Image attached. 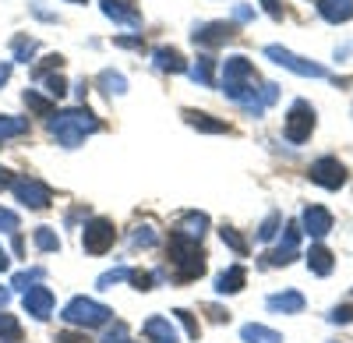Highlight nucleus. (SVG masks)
Here are the masks:
<instances>
[{
	"label": "nucleus",
	"instance_id": "obj_33",
	"mask_svg": "<svg viewBox=\"0 0 353 343\" xmlns=\"http://www.w3.org/2000/svg\"><path fill=\"white\" fill-rule=\"evenodd\" d=\"M176 319L184 322V329H188V336H191V340H198V336H201V326L194 322V315H191V311H184V308H181V311H176Z\"/></svg>",
	"mask_w": 353,
	"mask_h": 343
},
{
	"label": "nucleus",
	"instance_id": "obj_18",
	"mask_svg": "<svg viewBox=\"0 0 353 343\" xmlns=\"http://www.w3.org/2000/svg\"><path fill=\"white\" fill-rule=\"evenodd\" d=\"M307 266H311L318 276H325V273H332V255H329L325 248H311V255H307Z\"/></svg>",
	"mask_w": 353,
	"mask_h": 343
},
{
	"label": "nucleus",
	"instance_id": "obj_32",
	"mask_svg": "<svg viewBox=\"0 0 353 343\" xmlns=\"http://www.w3.org/2000/svg\"><path fill=\"white\" fill-rule=\"evenodd\" d=\"M131 244H134V248H149V244H156L152 226H138V231H134V237H131Z\"/></svg>",
	"mask_w": 353,
	"mask_h": 343
},
{
	"label": "nucleus",
	"instance_id": "obj_16",
	"mask_svg": "<svg viewBox=\"0 0 353 343\" xmlns=\"http://www.w3.org/2000/svg\"><path fill=\"white\" fill-rule=\"evenodd\" d=\"M205 219L201 213H188V219H184V226H176V234H184V237H191V241H198L201 234H205Z\"/></svg>",
	"mask_w": 353,
	"mask_h": 343
},
{
	"label": "nucleus",
	"instance_id": "obj_19",
	"mask_svg": "<svg viewBox=\"0 0 353 343\" xmlns=\"http://www.w3.org/2000/svg\"><path fill=\"white\" fill-rule=\"evenodd\" d=\"M0 340L8 343H21V326L14 315H8V311H0Z\"/></svg>",
	"mask_w": 353,
	"mask_h": 343
},
{
	"label": "nucleus",
	"instance_id": "obj_14",
	"mask_svg": "<svg viewBox=\"0 0 353 343\" xmlns=\"http://www.w3.org/2000/svg\"><path fill=\"white\" fill-rule=\"evenodd\" d=\"M156 68L159 71H188V64H184V57L176 53V50H156Z\"/></svg>",
	"mask_w": 353,
	"mask_h": 343
},
{
	"label": "nucleus",
	"instance_id": "obj_4",
	"mask_svg": "<svg viewBox=\"0 0 353 343\" xmlns=\"http://www.w3.org/2000/svg\"><path fill=\"white\" fill-rule=\"evenodd\" d=\"M113 241H117V231H113V223L103 219V216H96L92 223L85 226V234H81V248L88 255H106L113 248Z\"/></svg>",
	"mask_w": 353,
	"mask_h": 343
},
{
	"label": "nucleus",
	"instance_id": "obj_22",
	"mask_svg": "<svg viewBox=\"0 0 353 343\" xmlns=\"http://www.w3.org/2000/svg\"><path fill=\"white\" fill-rule=\"evenodd\" d=\"M212 57H198V64L191 68V78L194 81H201V85H212Z\"/></svg>",
	"mask_w": 353,
	"mask_h": 343
},
{
	"label": "nucleus",
	"instance_id": "obj_35",
	"mask_svg": "<svg viewBox=\"0 0 353 343\" xmlns=\"http://www.w3.org/2000/svg\"><path fill=\"white\" fill-rule=\"evenodd\" d=\"M43 81H46V92H50V96H64V92H68V81H64L61 75H50V78H43Z\"/></svg>",
	"mask_w": 353,
	"mask_h": 343
},
{
	"label": "nucleus",
	"instance_id": "obj_9",
	"mask_svg": "<svg viewBox=\"0 0 353 343\" xmlns=\"http://www.w3.org/2000/svg\"><path fill=\"white\" fill-rule=\"evenodd\" d=\"M145 336H149V343H181V340H176L173 322L163 319V315H152L149 322H145Z\"/></svg>",
	"mask_w": 353,
	"mask_h": 343
},
{
	"label": "nucleus",
	"instance_id": "obj_1",
	"mask_svg": "<svg viewBox=\"0 0 353 343\" xmlns=\"http://www.w3.org/2000/svg\"><path fill=\"white\" fill-rule=\"evenodd\" d=\"M166 255H170V266H173V280L176 283H191L205 273V251L198 248V241L184 237V234H170V244H166Z\"/></svg>",
	"mask_w": 353,
	"mask_h": 343
},
{
	"label": "nucleus",
	"instance_id": "obj_41",
	"mask_svg": "<svg viewBox=\"0 0 353 343\" xmlns=\"http://www.w3.org/2000/svg\"><path fill=\"white\" fill-rule=\"evenodd\" d=\"M8 75H11V64H4V68H0V85L8 81Z\"/></svg>",
	"mask_w": 353,
	"mask_h": 343
},
{
	"label": "nucleus",
	"instance_id": "obj_2",
	"mask_svg": "<svg viewBox=\"0 0 353 343\" xmlns=\"http://www.w3.org/2000/svg\"><path fill=\"white\" fill-rule=\"evenodd\" d=\"M96 128H99V121H96L88 110H68V113H57V117L50 121L53 138L61 141V146H68V149H74L78 141H81L85 135H92Z\"/></svg>",
	"mask_w": 353,
	"mask_h": 343
},
{
	"label": "nucleus",
	"instance_id": "obj_5",
	"mask_svg": "<svg viewBox=\"0 0 353 343\" xmlns=\"http://www.w3.org/2000/svg\"><path fill=\"white\" fill-rule=\"evenodd\" d=\"M11 188H14V195H18V202L32 206V209H46L50 198H53V191H50L43 181H36V177H18V181H11Z\"/></svg>",
	"mask_w": 353,
	"mask_h": 343
},
{
	"label": "nucleus",
	"instance_id": "obj_38",
	"mask_svg": "<svg viewBox=\"0 0 353 343\" xmlns=\"http://www.w3.org/2000/svg\"><path fill=\"white\" fill-rule=\"evenodd\" d=\"M276 223H279V216H269V219H265V226H261V231H258V234H261L265 241H269V237L276 234Z\"/></svg>",
	"mask_w": 353,
	"mask_h": 343
},
{
	"label": "nucleus",
	"instance_id": "obj_6",
	"mask_svg": "<svg viewBox=\"0 0 353 343\" xmlns=\"http://www.w3.org/2000/svg\"><path fill=\"white\" fill-rule=\"evenodd\" d=\"M25 311L32 319H50L53 315V294H50V287H28L25 291Z\"/></svg>",
	"mask_w": 353,
	"mask_h": 343
},
{
	"label": "nucleus",
	"instance_id": "obj_25",
	"mask_svg": "<svg viewBox=\"0 0 353 343\" xmlns=\"http://www.w3.org/2000/svg\"><path fill=\"white\" fill-rule=\"evenodd\" d=\"M36 244H39V251H57V248H61V237H57L50 226H39V231H36Z\"/></svg>",
	"mask_w": 353,
	"mask_h": 343
},
{
	"label": "nucleus",
	"instance_id": "obj_10",
	"mask_svg": "<svg viewBox=\"0 0 353 343\" xmlns=\"http://www.w3.org/2000/svg\"><path fill=\"white\" fill-rule=\"evenodd\" d=\"M311 177H314L318 184H325V188H339V184H343V166H339L336 159H321V163H314Z\"/></svg>",
	"mask_w": 353,
	"mask_h": 343
},
{
	"label": "nucleus",
	"instance_id": "obj_34",
	"mask_svg": "<svg viewBox=\"0 0 353 343\" xmlns=\"http://www.w3.org/2000/svg\"><path fill=\"white\" fill-rule=\"evenodd\" d=\"M103 343H131L128 326H124V322H113V329L106 333V340H103Z\"/></svg>",
	"mask_w": 353,
	"mask_h": 343
},
{
	"label": "nucleus",
	"instance_id": "obj_37",
	"mask_svg": "<svg viewBox=\"0 0 353 343\" xmlns=\"http://www.w3.org/2000/svg\"><path fill=\"white\" fill-rule=\"evenodd\" d=\"M0 231H8V234L18 231V216H14L11 209H0Z\"/></svg>",
	"mask_w": 353,
	"mask_h": 343
},
{
	"label": "nucleus",
	"instance_id": "obj_30",
	"mask_svg": "<svg viewBox=\"0 0 353 343\" xmlns=\"http://www.w3.org/2000/svg\"><path fill=\"white\" fill-rule=\"evenodd\" d=\"M53 343H92V340H88L85 329H68V333H57Z\"/></svg>",
	"mask_w": 353,
	"mask_h": 343
},
{
	"label": "nucleus",
	"instance_id": "obj_36",
	"mask_svg": "<svg viewBox=\"0 0 353 343\" xmlns=\"http://www.w3.org/2000/svg\"><path fill=\"white\" fill-rule=\"evenodd\" d=\"M32 280H43V269H28V273H18V276H14V287L28 291V283H32Z\"/></svg>",
	"mask_w": 353,
	"mask_h": 343
},
{
	"label": "nucleus",
	"instance_id": "obj_43",
	"mask_svg": "<svg viewBox=\"0 0 353 343\" xmlns=\"http://www.w3.org/2000/svg\"><path fill=\"white\" fill-rule=\"evenodd\" d=\"M0 304H8V291L4 287H0Z\"/></svg>",
	"mask_w": 353,
	"mask_h": 343
},
{
	"label": "nucleus",
	"instance_id": "obj_8",
	"mask_svg": "<svg viewBox=\"0 0 353 343\" xmlns=\"http://www.w3.org/2000/svg\"><path fill=\"white\" fill-rule=\"evenodd\" d=\"M311 113H307V106L304 103H297L293 106V113H290V121H286V135L293 138V141H304L307 138V131H311Z\"/></svg>",
	"mask_w": 353,
	"mask_h": 343
},
{
	"label": "nucleus",
	"instance_id": "obj_40",
	"mask_svg": "<svg viewBox=\"0 0 353 343\" xmlns=\"http://www.w3.org/2000/svg\"><path fill=\"white\" fill-rule=\"evenodd\" d=\"M11 181H14V177L8 174V170H4V166H0V188H11Z\"/></svg>",
	"mask_w": 353,
	"mask_h": 343
},
{
	"label": "nucleus",
	"instance_id": "obj_28",
	"mask_svg": "<svg viewBox=\"0 0 353 343\" xmlns=\"http://www.w3.org/2000/svg\"><path fill=\"white\" fill-rule=\"evenodd\" d=\"M32 53H36V39H25V36L14 39V61H28Z\"/></svg>",
	"mask_w": 353,
	"mask_h": 343
},
{
	"label": "nucleus",
	"instance_id": "obj_21",
	"mask_svg": "<svg viewBox=\"0 0 353 343\" xmlns=\"http://www.w3.org/2000/svg\"><path fill=\"white\" fill-rule=\"evenodd\" d=\"M25 131H28L25 117H0V138H14V135H25Z\"/></svg>",
	"mask_w": 353,
	"mask_h": 343
},
{
	"label": "nucleus",
	"instance_id": "obj_3",
	"mask_svg": "<svg viewBox=\"0 0 353 343\" xmlns=\"http://www.w3.org/2000/svg\"><path fill=\"white\" fill-rule=\"evenodd\" d=\"M110 315H113V311H110L106 304H99V301H92V297H74V301H68V308H64L61 319H64L68 326L96 329V326L110 322Z\"/></svg>",
	"mask_w": 353,
	"mask_h": 343
},
{
	"label": "nucleus",
	"instance_id": "obj_27",
	"mask_svg": "<svg viewBox=\"0 0 353 343\" xmlns=\"http://www.w3.org/2000/svg\"><path fill=\"white\" fill-rule=\"evenodd\" d=\"M128 276H131V269H128V266H117V269L103 273V276H99V291H110V283H117V280H128Z\"/></svg>",
	"mask_w": 353,
	"mask_h": 343
},
{
	"label": "nucleus",
	"instance_id": "obj_24",
	"mask_svg": "<svg viewBox=\"0 0 353 343\" xmlns=\"http://www.w3.org/2000/svg\"><path fill=\"white\" fill-rule=\"evenodd\" d=\"M321 14L325 18H350V0H325V4H321Z\"/></svg>",
	"mask_w": 353,
	"mask_h": 343
},
{
	"label": "nucleus",
	"instance_id": "obj_26",
	"mask_svg": "<svg viewBox=\"0 0 353 343\" xmlns=\"http://www.w3.org/2000/svg\"><path fill=\"white\" fill-rule=\"evenodd\" d=\"M219 234H223V244H230V248L237 251V255H248V241H244L237 231H233V226H223Z\"/></svg>",
	"mask_w": 353,
	"mask_h": 343
},
{
	"label": "nucleus",
	"instance_id": "obj_23",
	"mask_svg": "<svg viewBox=\"0 0 353 343\" xmlns=\"http://www.w3.org/2000/svg\"><path fill=\"white\" fill-rule=\"evenodd\" d=\"M25 103H28V110L43 113V117H50V113H53V99H43L36 89H28V92H25Z\"/></svg>",
	"mask_w": 353,
	"mask_h": 343
},
{
	"label": "nucleus",
	"instance_id": "obj_42",
	"mask_svg": "<svg viewBox=\"0 0 353 343\" xmlns=\"http://www.w3.org/2000/svg\"><path fill=\"white\" fill-rule=\"evenodd\" d=\"M0 269H8V255L4 251H0Z\"/></svg>",
	"mask_w": 353,
	"mask_h": 343
},
{
	"label": "nucleus",
	"instance_id": "obj_17",
	"mask_svg": "<svg viewBox=\"0 0 353 343\" xmlns=\"http://www.w3.org/2000/svg\"><path fill=\"white\" fill-rule=\"evenodd\" d=\"M188 124L201 128V131H226V121H209V113H198V110H184Z\"/></svg>",
	"mask_w": 353,
	"mask_h": 343
},
{
	"label": "nucleus",
	"instance_id": "obj_39",
	"mask_svg": "<svg viewBox=\"0 0 353 343\" xmlns=\"http://www.w3.org/2000/svg\"><path fill=\"white\" fill-rule=\"evenodd\" d=\"M350 319H353V308H350V304H346V308H336V311H332V322H350Z\"/></svg>",
	"mask_w": 353,
	"mask_h": 343
},
{
	"label": "nucleus",
	"instance_id": "obj_15",
	"mask_svg": "<svg viewBox=\"0 0 353 343\" xmlns=\"http://www.w3.org/2000/svg\"><path fill=\"white\" fill-rule=\"evenodd\" d=\"M269 308H272V311H301V308H304V297H301L297 291H286V294L269 297Z\"/></svg>",
	"mask_w": 353,
	"mask_h": 343
},
{
	"label": "nucleus",
	"instance_id": "obj_7",
	"mask_svg": "<svg viewBox=\"0 0 353 343\" xmlns=\"http://www.w3.org/2000/svg\"><path fill=\"white\" fill-rule=\"evenodd\" d=\"M191 39H194V43H201V46H219V43L233 39V25H226V21L201 25V28H194V36H191Z\"/></svg>",
	"mask_w": 353,
	"mask_h": 343
},
{
	"label": "nucleus",
	"instance_id": "obj_13",
	"mask_svg": "<svg viewBox=\"0 0 353 343\" xmlns=\"http://www.w3.org/2000/svg\"><path fill=\"white\" fill-rule=\"evenodd\" d=\"M304 223H307V234H314V237H321V234L332 231V216H329L325 209H307V213H304Z\"/></svg>",
	"mask_w": 353,
	"mask_h": 343
},
{
	"label": "nucleus",
	"instance_id": "obj_31",
	"mask_svg": "<svg viewBox=\"0 0 353 343\" xmlns=\"http://www.w3.org/2000/svg\"><path fill=\"white\" fill-rule=\"evenodd\" d=\"M99 85H106V92H124V78L113 75V71H103L99 75Z\"/></svg>",
	"mask_w": 353,
	"mask_h": 343
},
{
	"label": "nucleus",
	"instance_id": "obj_12",
	"mask_svg": "<svg viewBox=\"0 0 353 343\" xmlns=\"http://www.w3.org/2000/svg\"><path fill=\"white\" fill-rule=\"evenodd\" d=\"M103 14L113 18V21H124V25H141V14L131 11V8H124L121 0H103Z\"/></svg>",
	"mask_w": 353,
	"mask_h": 343
},
{
	"label": "nucleus",
	"instance_id": "obj_11",
	"mask_svg": "<svg viewBox=\"0 0 353 343\" xmlns=\"http://www.w3.org/2000/svg\"><path fill=\"white\" fill-rule=\"evenodd\" d=\"M244 280H248L244 266H230V269L216 280V291H219V294H237V291L244 287Z\"/></svg>",
	"mask_w": 353,
	"mask_h": 343
},
{
	"label": "nucleus",
	"instance_id": "obj_29",
	"mask_svg": "<svg viewBox=\"0 0 353 343\" xmlns=\"http://www.w3.org/2000/svg\"><path fill=\"white\" fill-rule=\"evenodd\" d=\"M131 283H134V291H152V283H156V276L152 273H141V269H131V276H128Z\"/></svg>",
	"mask_w": 353,
	"mask_h": 343
},
{
	"label": "nucleus",
	"instance_id": "obj_44",
	"mask_svg": "<svg viewBox=\"0 0 353 343\" xmlns=\"http://www.w3.org/2000/svg\"><path fill=\"white\" fill-rule=\"evenodd\" d=\"M81 4H85V0H81Z\"/></svg>",
	"mask_w": 353,
	"mask_h": 343
},
{
	"label": "nucleus",
	"instance_id": "obj_20",
	"mask_svg": "<svg viewBox=\"0 0 353 343\" xmlns=\"http://www.w3.org/2000/svg\"><path fill=\"white\" fill-rule=\"evenodd\" d=\"M244 340H248V343H283L279 333L265 329V326H244Z\"/></svg>",
	"mask_w": 353,
	"mask_h": 343
}]
</instances>
